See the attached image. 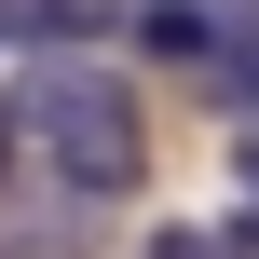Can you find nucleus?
Listing matches in <instances>:
<instances>
[{
	"mask_svg": "<svg viewBox=\"0 0 259 259\" xmlns=\"http://www.w3.org/2000/svg\"><path fill=\"white\" fill-rule=\"evenodd\" d=\"M232 164H246V191H259V137H246V150H232Z\"/></svg>",
	"mask_w": 259,
	"mask_h": 259,
	"instance_id": "5",
	"label": "nucleus"
},
{
	"mask_svg": "<svg viewBox=\"0 0 259 259\" xmlns=\"http://www.w3.org/2000/svg\"><path fill=\"white\" fill-rule=\"evenodd\" d=\"M14 150L55 178V205H123V191L150 178V109H137V82H123V68L55 55V68L14 96Z\"/></svg>",
	"mask_w": 259,
	"mask_h": 259,
	"instance_id": "1",
	"label": "nucleus"
},
{
	"mask_svg": "<svg viewBox=\"0 0 259 259\" xmlns=\"http://www.w3.org/2000/svg\"><path fill=\"white\" fill-rule=\"evenodd\" d=\"M55 232H68V205H55V219H0V259H68Z\"/></svg>",
	"mask_w": 259,
	"mask_h": 259,
	"instance_id": "3",
	"label": "nucleus"
},
{
	"mask_svg": "<svg viewBox=\"0 0 259 259\" xmlns=\"http://www.w3.org/2000/svg\"><path fill=\"white\" fill-rule=\"evenodd\" d=\"M0 164H14V109H0Z\"/></svg>",
	"mask_w": 259,
	"mask_h": 259,
	"instance_id": "6",
	"label": "nucleus"
},
{
	"mask_svg": "<svg viewBox=\"0 0 259 259\" xmlns=\"http://www.w3.org/2000/svg\"><path fill=\"white\" fill-rule=\"evenodd\" d=\"M150 259H246L232 232H150Z\"/></svg>",
	"mask_w": 259,
	"mask_h": 259,
	"instance_id": "4",
	"label": "nucleus"
},
{
	"mask_svg": "<svg viewBox=\"0 0 259 259\" xmlns=\"http://www.w3.org/2000/svg\"><path fill=\"white\" fill-rule=\"evenodd\" d=\"M109 27V0H0V41H27V55H82Z\"/></svg>",
	"mask_w": 259,
	"mask_h": 259,
	"instance_id": "2",
	"label": "nucleus"
}]
</instances>
